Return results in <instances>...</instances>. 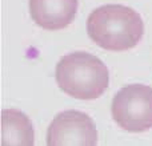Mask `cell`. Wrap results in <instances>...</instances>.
Returning <instances> with one entry per match:
<instances>
[{
  "label": "cell",
  "mask_w": 152,
  "mask_h": 146,
  "mask_svg": "<svg viewBox=\"0 0 152 146\" xmlns=\"http://www.w3.org/2000/svg\"><path fill=\"white\" fill-rule=\"evenodd\" d=\"M87 32L99 47L121 52L137 45L144 33V23L142 16L127 5L105 4L89 13Z\"/></svg>",
  "instance_id": "obj_1"
},
{
  "label": "cell",
  "mask_w": 152,
  "mask_h": 146,
  "mask_svg": "<svg viewBox=\"0 0 152 146\" xmlns=\"http://www.w3.org/2000/svg\"><path fill=\"white\" fill-rule=\"evenodd\" d=\"M59 88L77 100H96L110 85V72L99 57L87 52L63 56L56 65Z\"/></svg>",
  "instance_id": "obj_2"
},
{
  "label": "cell",
  "mask_w": 152,
  "mask_h": 146,
  "mask_svg": "<svg viewBox=\"0 0 152 146\" xmlns=\"http://www.w3.org/2000/svg\"><path fill=\"white\" fill-rule=\"evenodd\" d=\"M111 113L120 128L142 133L152 128V88L132 84L121 88L113 96Z\"/></svg>",
  "instance_id": "obj_3"
},
{
  "label": "cell",
  "mask_w": 152,
  "mask_h": 146,
  "mask_svg": "<svg viewBox=\"0 0 152 146\" xmlns=\"http://www.w3.org/2000/svg\"><path fill=\"white\" fill-rule=\"evenodd\" d=\"M48 146H95L97 129L94 120L80 110L59 113L47 130Z\"/></svg>",
  "instance_id": "obj_4"
},
{
  "label": "cell",
  "mask_w": 152,
  "mask_h": 146,
  "mask_svg": "<svg viewBox=\"0 0 152 146\" xmlns=\"http://www.w3.org/2000/svg\"><path fill=\"white\" fill-rule=\"evenodd\" d=\"M79 0H29V13L39 27L58 31L74 21Z\"/></svg>",
  "instance_id": "obj_5"
},
{
  "label": "cell",
  "mask_w": 152,
  "mask_h": 146,
  "mask_svg": "<svg viewBox=\"0 0 152 146\" xmlns=\"http://www.w3.org/2000/svg\"><path fill=\"white\" fill-rule=\"evenodd\" d=\"M34 126L23 112L16 109H4L1 112V145L5 146H32Z\"/></svg>",
  "instance_id": "obj_6"
}]
</instances>
